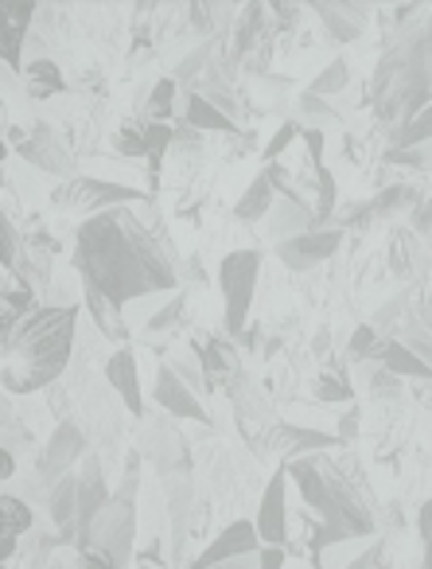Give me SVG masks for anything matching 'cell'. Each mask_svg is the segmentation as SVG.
I'll list each match as a JSON object with an SVG mask.
<instances>
[{"mask_svg": "<svg viewBox=\"0 0 432 569\" xmlns=\"http://www.w3.org/2000/svg\"><path fill=\"white\" fill-rule=\"evenodd\" d=\"M20 87L32 102H48V98L63 94L67 90V79H63V67L56 59H36V63H24L20 67Z\"/></svg>", "mask_w": 432, "mask_h": 569, "instance_id": "17", "label": "cell"}, {"mask_svg": "<svg viewBox=\"0 0 432 569\" xmlns=\"http://www.w3.org/2000/svg\"><path fill=\"white\" fill-rule=\"evenodd\" d=\"M359 426H362V406H346L343 413H339V426H335V437H339V445H351V441H359Z\"/></svg>", "mask_w": 432, "mask_h": 569, "instance_id": "37", "label": "cell"}, {"mask_svg": "<svg viewBox=\"0 0 432 569\" xmlns=\"http://www.w3.org/2000/svg\"><path fill=\"white\" fill-rule=\"evenodd\" d=\"M20 246H24V238H20V230L12 227L9 211L0 207V269H9V273H12V266H17Z\"/></svg>", "mask_w": 432, "mask_h": 569, "instance_id": "33", "label": "cell"}, {"mask_svg": "<svg viewBox=\"0 0 432 569\" xmlns=\"http://www.w3.org/2000/svg\"><path fill=\"white\" fill-rule=\"evenodd\" d=\"M258 538L261 546H284L289 542V472H273L261 491V503H258Z\"/></svg>", "mask_w": 432, "mask_h": 569, "instance_id": "9", "label": "cell"}, {"mask_svg": "<svg viewBox=\"0 0 432 569\" xmlns=\"http://www.w3.org/2000/svg\"><path fill=\"white\" fill-rule=\"evenodd\" d=\"M4 160H9V141L0 137V168H4Z\"/></svg>", "mask_w": 432, "mask_h": 569, "instance_id": "46", "label": "cell"}, {"mask_svg": "<svg viewBox=\"0 0 432 569\" xmlns=\"http://www.w3.org/2000/svg\"><path fill=\"white\" fill-rule=\"evenodd\" d=\"M424 246L416 242V234L413 230H393L390 234V266H393V273L398 277H409L416 266L424 261Z\"/></svg>", "mask_w": 432, "mask_h": 569, "instance_id": "25", "label": "cell"}, {"mask_svg": "<svg viewBox=\"0 0 432 569\" xmlns=\"http://www.w3.org/2000/svg\"><path fill=\"white\" fill-rule=\"evenodd\" d=\"M0 106H4V94H0Z\"/></svg>", "mask_w": 432, "mask_h": 569, "instance_id": "47", "label": "cell"}, {"mask_svg": "<svg viewBox=\"0 0 432 569\" xmlns=\"http://www.w3.org/2000/svg\"><path fill=\"white\" fill-rule=\"evenodd\" d=\"M43 305H56V309H79L82 305V281H74L71 273H56V281L48 284V301Z\"/></svg>", "mask_w": 432, "mask_h": 569, "instance_id": "32", "label": "cell"}, {"mask_svg": "<svg viewBox=\"0 0 432 569\" xmlns=\"http://www.w3.org/2000/svg\"><path fill=\"white\" fill-rule=\"evenodd\" d=\"M87 452H90V445L79 421H59V426L51 429L43 452L36 457V480H40V488H48V491L56 488L63 476H71L74 468L87 460Z\"/></svg>", "mask_w": 432, "mask_h": 569, "instance_id": "8", "label": "cell"}, {"mask_svg": "<svg viewBox=\"0 0 432 569\" xmlns=\"http://www.w3.org/2000/svg\"><path fill=\"white\" fill-rule=\"evenodd\" d=\"M152 199L141 188H125L121 180H102V176H74L63 180L59 188H51V207L59 214H71V219H94V214L118 211V207H133Z\"/></svg>", "mask_w": 432, "mask_h": 569, "instance_id": "4", "label": "cell"}, {"mask_svg": "<svg viewBox=\"0 0 432 569\" xmlns=\"http://www.w3.org/2000/svg\"><path fill=\"white\" fill-rule=\"evenodd\" d=\"M74 566L79 569H118V561H113L106 550H98V546H87V550L74 553Z\"/></svg>", "mask_w": 432, "mask_h": 569, "instance_id": "39", "label": "cell"}, {"mask_svg": "<svg viewBox=\"0 0 432 569\" xmlns=\"http://www.w3.org/2000/svg\"><path fill=\"white\" fill-rule=\"evenodd\" d=\"M168 367H172V375L183 382V387L191 390V395H203V390H207L203 359H199V351H195V348H188V351L180 348L172 359H168Z\"/></svg>", "mask_w": 432, "mask_h": 569, "instance_id": "27", "label": "cell"}, {"mask_svg": "<svg viewBox=\"0 0 432 569\" xmlns=\"http://www.w3.org/2000/svg\"><path fill=\"white\" fill-rule=\"evenodd\" d=\"M106 387L113 390V398L121 402V410L129 418H144V390H141V363H137L133 348H118L102 367Z\"/></svg>", "mask_w": 432, "mask_h": 569, "instance_id": "11", "label": "cell"}, {"mask_svg": "<svg viewBox=\"0 0 432 569\" xmlns=\"http://www.w3.org/2000/svg\"><path fill=\"white\" fill-rule=\"evenodd\" d=\"M315 402H351V379H346V367L328 363L312 382Z\"/></svg>", "mask_w": 432, "mask_h": 569, "instance_id": "26", "label": "cell"}, {"mask_svg": "<svg viewBox=\"0 0 432 569\" xmlns=\"http://www.w3.org/2000/svg\"><path fill=\"white\" fill-rule=\"evenodd\" d=\"M273 203H277L273 183H269L265 172H258L250 188L242 191V199L234 203V219L238 222H258V219H265V214L273 211Z\"/></svg>", "mask_w": 432, "mask_h": 569, "instance_id": "20", "label": "cell"}, {"mask_svg": "<svg viewBox=\"0 0 432 569\" xmlns=\"http://www.w3.org/2000/svg\"><path fill=\"white\" fill-rule=\"evenodd\" d=\"M195 351H199V359H203V375H207V387H222L227 390L230 382L242 375V359H238V343L230 340L227 332L222 336H211V340H203V343H195Z\"/></svg>", "mask_w": 432, "mask_h": 569, "instance_id": "15", "label": "cell"}, {"mask_svg": "<svg viewBox=\"0 0 432 569\" xmlns=\"http://www.w3.org/2000/svg\"><path fill=\"white\" fill-rule=\"evenodd\" d=\"M152 398H157V406H164L172 418H183V421H199V426H211V413L203 410V402H199V395H191L188 387H183L180 379L172 375V367L160 363L157 379H152Z\"/></svg>", "mask_w": 432, "mask_h": 569, "instance_id": "13", "label": "cell"}, {"mask_svg": "<svg viewBox=\"0 0 432 569\" xmlns=\"http://www.w3.org/2000/svg\"><path fill=\"white\" fill-rule=\"evenodd\" d=\"M265 227H269V238L281 246V242H289V238H300L312 230V211L281 199V203H273V211L265 214Z\"/></svg>", "mask_w": 432, "mask_h": 569, "instance_id": "19", "label": "cell"}, {"mask_svg": "<svg viewBox=\"0 0 432 569\" xmlns=\"http://www.w3.org/2000/svg\"><path fill=\"white\" fill-rule=\"evenodd\" d=\"M382 367L393 375V379H413V382H432V367L424 363V359H416L413 351L405 348V343H398V340H390V348H385V356H382Z\"/></svg>", "mask_w": 432, "mask_h": 569, "instance_id": "21", "label": "cell"}, {"mask_svg": "<svg viewBox=\"0 0 432 569\" xmlns=\"http://www.w3.org/2000/svg\"><path fill=\"white\" fill-rule=\"evenodd\" d=\"M180 317H183V305L180 301L164 305V309H160L157 317L144 320V336H149V340H157V336H168L175 325H180Z\"/></svg>", "mask_w": 432, "mask_h": 569, "instance_id": "35", "label": "cell"}, {"mask_svg": "<svg viewBox=\"0 0 432 569\" xmlns=\"http://www.w3.org/2000/svg\"><path fill=\"white\" fill-rule=\"evenodd\" d=\"M175 79H157L152 82V90H149V106H144V118L149 121H164L168 126V118L175 113V102H180V94H175Z\"/></svg>", "mask_w": 432, "mask_h": 569, "instance_id": "29", "label": "cell"}, {"mask_svg": "<svg viewBox=\"0 0 432 569\" xmlns=\"http://www.w3.org/2000/svg\"><path fill=\"white\" fill-rule=\"evenodd\" d=\"M12 277H17L24 289H32L36 297H40V289L48 293V284L56 281V258L24 242L17 253V266H12Z\"/></svg>", "mask_w": 432, "mask_h": 569, "instance_id": "18", "label": "cell"}, {"mask_svg": "<svg viewBox=\"0 0 432 569\" xmlns=\"http://www.w3.org/2000/svg\"><path fill=\"white\" fill-rule=\"evenodd\" d=\"M346 79H351V67H346V59H331V63L323 67L312 82H308V94H315V98H323V102H328V98L343 94Z\"/></svg>", "mask_w": 432, "mask_h": 569, "instance_id": "28", "label": "cell"}, {"mask_svg": "<svg viewBox=\"0 0 432 569\" xmlns=\"http://www.w3.org/2000/svg\"><path fill=\"white\" fill-rule=\"evenodd\" d=\"M432 102V12L421 28H401L382 51L374 74V113L393 129Z\"/></svg>", "mask_w": 432, "mask_h": 569, "instance_id": "3", "label": "cell"}, {"mask_svg": "<svg viewBox=\"0 0 432 569\" xmlns=\"http://www.w3.org/2000/svg\"><path fill=\"white\" fill-rule=\"evenodd\" d=\"M312 12L323 20V32L339 43L359 40L370 24V9H362V4H312Z\"/></svg>", "mask_w": 432, "mask_h": 569, "instance_id": "16", "label": "cell"}, {"mask_svg": "<svg viewBox=\"0 0 432 569\" xmlns=\"http://www.w3.org/2000/svg\"><path fill=\"white\" fill-rule=\"evenodd\" d=\"M258 273H261L258 250H230L219 261V289H222V301H227V320L222 325H227L230 340H238L250 328V305L253 293H258Z\"/></svg>", "mask_w": 432, "mask_h": 569, "instance_id": "6", "label": "cell"}, {"mask_svg": "<svg viewBox=\"0 0 432 569\" xmlns=\"http://www.w3.org/2000/svg\"><path fill=\"white\" fill-rule=\"evenodd\" d=\"M416 535H421V569H432V499L416 511Z\"/></svg>", "mask_w": 432, "mask_h": 569, "instance_id": "36", "label": "cell"}, {"mask_svg": "<svg viewBox=\"0 0 432 569\" xmlns=\"http://www.w3.org/2000/svg\"><path fill=\"white\" fill-rule=\"evenodd\" d=\"M79 312L82 309L36 305L32 312L20 317L9 359L0 363V390L4 395L36 398L71 371L74 343H79V320H82Z\"/></svg>", "mask_w": 432, "mask_h": 569, "instance_id": "2", "label": "cell"}, {"mask_svg": "<svg viewBox=\"0 0 432 569\" xmlns=\"http://www.w3.org/2000/svg\"><path fill=\"white\" fill-rule=\"evenodd\" d=\"M137 542H141V511H137L133 499L113 491L110 503H106L102 511H98V519L90 522V535H87V542H82V550H87V546H98V550H106L113 561H118V569H129L137 558Z\"/></svg>", "mask_w": 432, "mask_h": 569, "instance_id": "5", "label": "cell"}, {"mask_svg": "<svg viewBox=\"0 0 432 569\" xmlns=\"http://www.w3.org/2000/svg\"><path fill=\"white\" fill-rule=\"evenodd\" d=\"M312 351H315V356H328V328H320V332H315Z\"/></svg>", "mask_w": 432, "mask_h": 569, "instance_id": "45", "label": "cell"}, {"mask_svg": "<svg viewBox=\"0 0 432 569\" xmlns=\"http://www.w3.org/2000/svg\"><path fill=\"white\" fill-rule=\"evenodd\" d=\"M297 110H300V118H304V121H312V129H323V126H331V121H339V113L331 110L323 98L308 94V90L297 98Z\"/></svg>", "mask_w": 432, "mask_h": 569, "instance_id": "34", "label": "cell"}, {"mask_svg": "<svg viewBox=\"0 0 432 569\" xmlns=\"http://www.w3.org/2000/svg\"><path fill=\"white\" fill-rule=\"evenodd\" d=\"M385 164L413 168V172H421V176H432V141L413 144V149H390L385 152Z\"/></svg>", "mask_w": 432, "mask_h": 569, "instance_id": "31", "label": "cell"}, {"mask_svg": "<svg viewBox=\"0 0 432 569\" xmlns=\"http://www.w3.org/2000/svg\"><path fill=\"white\" fill-rule=\"evenodd\" d=\"M393 149H413V144H429L432 141V102L424 106L416 118H409L401 129H393Z\"/></svg>", "mask_w": 432, "mask_h": 569, "instance_id": "30", "label": "cell"}, {"mask_svg": "<svg viewBox=\"0 0 432 569\" xmlns=\"http://www.w3.org/2000/svg\"><path fill=\"white\" fill-rule=\"evenodd\" d=\"M82 309H87V320L94 325V332L102 336L106 343H113V351L129 348V340H133V328L125 325V312H121L118 305H110L102 293H98V289L82 284Z\"/></svg>", "mask_w": 432, "mask_h": 569, "instance_id": "14", "label": "cell"}, {"mask_svg": "<svg viewBox=\"0 0 432 569\" xmlns=\"http://www.w3.org/2000/svg\"><path fill=\"white\" fill-rule=\"evenodd\" d=\"M258 553H250V558H230V561H222V566H211V569H258Z\"/></svg>", "mask_w": 432, "mask_h": 569, "instance_id": "44", "label": "cell"}, {"mask_svg": "<svg viewBox=\"0 0 432 569\" xmlns=\"http://www.w3.org/2000/svg\"><path fill=\"white\" fill-rule=\"evenodd\" d=\"M24 312H0V363L9 359V348H12V336H17V325Z\"/></svg>", "mask_w": 432, "mask_h": 569, "instance_id": "40", "label": "cell"}, {"mask_svg": "<svg viewBox=\"0 0 432 569\" xmlns=\"http://www.w3.org/2000/svg\"><path fill=\"white\" fill-rule=\"evenodd\" d=\"M74 269L82 284L98 289L110 305L125 309L144 297L172 293L180 284L175 246L152 199L79 222Z\"/></svg>", "mask_w": 432, "mask_h": 569, "instance_id": "1", "label": "cell"}, {"mask_svg": "<svg viewBox=\"0 0 432 569\" xmlns=\"http://www.w3.org/2000/svg\"><path fill=\"white\" fill-rule=\"evenodd\" d=\"M17 157L43 176H59V180H74L79 176V157L67 144V137L56 126H48V121H32L28 126V137L17 144Z\"/></svg>", "mask_w": 432, "mask_h": 569, "instance_id": "7", "label": "cell"}, {"mask_svg": "<svg viewBox=\"0 0 432 569\" xmlns=\"http://www.w3.org/2000/svg\"><path fill=\"white\" fill-rule=\"evenodd\" d=\"M300 141L308 149V164L320 168L323 164V129H300Z\"/></svg>", "mask_w": 432, "mask_h": 569, "instance_id": "41", "label": "cell"}, {"mask_svg": "<svg viewBox=\"0 0 432 569\" xmlns=\"http://www.w3.org/2000/svg\"><path fill=\"white\" fill-rule=\"evenodd\" d=\"M385 348H390V340H385L374 325H359L351 343H346V359H351V363H382Z\"/></svg>", "mask_w": 432, "mask_h": 569, "instance_id": "23", "label": "cell"}, {"mask_svg": "<svg viewBox=\"0 0 432 569\" xmlns=\"http://www.w3.org/2000/svg\"><path fill=\"white\" fill-rule=\"evenodd\" d=\"M421 199H424V191L413 188V183H393V188L378 191V199L370 203V211L382 214V219H390V214H401V211L413 214V207L421 203Z\"/></svg>", "mask_w": 432, "mask_h": 569, "instance_id": "24", "label": "cell"}, {"mask_svg": "<svg viewBox=\"0 0 432 569\" xmlns=\"http://www.w3.org/2000/svg\"><path fill=\"white\" fill-rule=\"evenodd\" d=\"M258 550H261L258 527H253L250 519H234L203 546V553H199L188 569H211V566H222V561H230V558H250V553H258Z\"/></svg>", "mask_w": 432, "mask_h": 569, "instance_id": "10", "label": "cell"}, {"mask_svg": "<svg viewBox=\"0 0 432 569\" xmlns=\"http://www.w3.org/2000/svg\"><path fill=\"white\" fill-rule=\"evenodd\" d=\"M284 546H261L258 553V569H284Z\"/></svg>", "mask_w": 432, "mask_h": 569, "instance_id": "43", "label": "cell"}, {"mask_svg": "<svg viewBox=\"0 0 432 569\" xmlns=\"http://www.w3.org/2000/svg\"><path fill=\"white\" fill-rule=\"evenodd\" d=\"M180 121H188V126L199 129V133H211V129H219V133H242L227 113H219L203 94H195V90L188 94V110H183Z\"/></svg>", "mask_w": 432, "mask_h": 569, "instance_id": "22", "label": "cell"}, {"mask_svg": "<svg viewBox=\"0 0 432 569\" xmlns=\"http://www.w3.org/2000/svg\"><path fill=\"white\" fill-rule=\"evenodd\" d=\"M413 230H421L432 246V196H424L421 203L413 207Z\"/></svg>", "mask_w": 432, "mask_h": 569, "instance_id": "42", "label": "cell"}, {"mask_svg": "<svg viewBox=\"0 0 432 569\" xmlns=\"http://www.w3.org/2000/svg\"><path fill=\"white\" fill-rule=\"evenodd\" d=\"M339 246H343V230H308V234L289 238V242L277 246V258L292 273H308V269L323 266Z\"/></svg>", "mask_w": 432, "mask_h": 569, "instance_id": "12", "label": "cell"}, {"mask_svg": "<svg viewBox=\"0 0 432 569\" xmlns=\"http://www.w3.org/2000/svg\"><path fill=\"white\" fill-rule=\"evenodd\" d=\"M300 137V126L297 121H289V126H281V133L273 137V141L265 144V152H261V160H265V164H277V157H281L284 149H289L292 141H297Z\"/></svg>", "mask_w": 432, "mask_h": 569, "instance_id": "38", "label": "cell"}]
</instances>
